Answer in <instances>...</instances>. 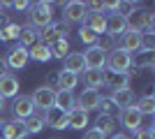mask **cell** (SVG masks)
I'll use <instances>...</instances> for the list:
<instances>
[{
	"label": "cell",
	"instance_id": "1f68e13d",
	"mask_svg": "<svg viewBox=\"0 0 155 139\" xmlns=\"http://www.w3.org/2000/svg\"><path fill=\"white\" fill-rule=\"evenodd\" d=\"M134 109L141 114V116H153V114H155V98H141V100H137Z\"/></svg>",
	"mask_w": 155,
	"mask_h": 139
},
{
	"label": "cell",
	"instance_id": "2e32d148",
	"mask_svg": "<svg viewBox=\"0 0 155 139\" xmlns=\"http://www.w3.org/2000/svg\"><path fill=\"white\" fill-rule=\"evenodd\" d=\"M19 79L14 77V74H5V77H0V98L2 100H9V98H16L19 95Z\"/></svg>",
	"mask_w": 155,
	"mask_h": 139
},
{
	"label": "cell",
	"instance_id": "30bf717a",
	"mask_svg": "<svg viewBox=\"0 0 155 139\" xmlns=\"http://www.w3.org/2000/svg\"><path fill=\"white\" fill-rule=\"evenodd\" d=\"M81 56H84L86 70H100V72H102L104 67H107V53L100 51L97 46H88Z\"/></svg>",
	"mask_w": 155,
	"mask_h": 139
},
{
	"label": "cell",
	"instance_id": "74e56055",
	"mask_svg": "<svg viewBox=\"0 0 155 139\" xmlns=\"http://www.w3.org/2000/svg\"><path fill=\"white\" fill-rule=\"evenodd\" d=\"M84 5H86V12H102V2L100 0H91V2H84Z\"/></svg>",
	"mask_w": 155,
	"mask_h": 139
},
{
	"label": "cell",
	"instance_id": "44dd1931",
	"mask_svg": "<svg viewBox=\"0 0 155 139\" xmlns=\"http://www.w3.org/2000/svg\"><path fill=\"white\" fill-rule=\"evenodd\" d=\"M116 125H118L116 116H109V114H100V116L95 118V130H97V132H102L104 137L116 134Z\"/></svg>",
	"mask_w": 155,
	"mask_h": 139
},
{
	"label": "cell",
	"instance_id": "f1b7e54d",
	"mask_svg": "<svg viewBox=\"0 0 155 139\" xmlns=\"http://www.w3.org/2000/svg\"><path fill=\"white\" fill-rule=\"evenodd\" d=\"M35 42H37V30H35V28H30V26H21L19 46H23V49H30Z\"/></svg>",
	"mask_w": 155,
	"mask_h": 139
},
{
	"label": "cell",
	"instance_id": "7c38bea8",
	"mask_svg": "<svg viewBox=\"0 0 155 139\" xmlns=\"http://www.w3.org/2000/svg\"><path fill=\"white\" fill-rule=\"evenodd\" d=\"M81 26L88 28V30H93L95 35H102L104 28H107V14H102V12H86Z\"/></svg>",
	"mask_w": 155,
	"mask_h": 139
},
{
	"label": "cell",
	"instance_id": "f6af8a7d",
	"mask_svg": "<svg viewBox=\"0 0 155 139\" xmlns=\"http://www.w3.org/2000/svg\"><path fill=\"white\" fill-rule=\"evenodd\" d=\"M0 9H2V2H0Z\"/></svg>",
	"mask_w": 155,
	"mask_h": 139
},
{
	"label": "cell",
	"instance_id": "cb8c5ba5",
	"mask_svg": "<svg viewBox=\"0 0 155 139\" xmlns=\"http://www.w3.org/2000/svg\"><path fill=\"white\" fill-rule=\"evenodd\" d=\"M28 58L37 60V63H46V60H51V51H49V46H46V44L35 42V44L28 49Z\"/></svg>",
	"mask_w": 155,
	"mask_h": 139
},
{
	"label": "cell",
	"instance_id": "4dcf8cb0",
	"mask_svg": "<svg viewBox=\"0 0 155 139\" xmlns=\"http://www.w3.org/2000/svg\"><path fill=\"white\" fill-rule=\"evenodd\" d=\"M93 46H97V49L104 51V53H107V51L111 53L114 49H116V37H111L109 33H102V35H97V37H95V44H93Z\"/></svg>",
	"mask_w": 155,
	"mask_h": 139
},
{
	"label": "cell",
	"instance_id": "6da1fadb",
	"mask_svg": "<svg viewBox=\"0 0 155 139\" xmlns=\"http://www.w3.org/2000/svg\"><path fill=\"white\" fill-rule=\"evenodd\" d=\"M125 21H127V30H132V33L143 35V33H153L155 30V14L146 7L134 9L130 16H125Z\"/></svg>",
	"mask_w": 155,
	"mask_h": 139
},
{
	"label": "cell",
	"instance_id": "4fadbf2b",
	"mask_svg": "<svg viewBox=\"0 0 155 139\" xmlns=\"http://www.w3.org/2000/svg\"><path fill=\"white\" fill-rule=\"evenodd\" d=\"M118 49H123V51H127L130 56L132 53H139V49H141V35L139 33H132V30H125L120 37H118Z\"/></svg>",
	"mask_w": 155,
	"mask_h": 139
},
{
	"label": "cell",
	"instance_id": "e0dca14e",
	"mask_svg": "<svg viewBox=\"0 0 155 139\" xmlns=\"http://www.w3.org/2000/svg\"><path fill=\"white\" fill-rule=\"evenodd\" d=\"M63 70H65V72H72V74H77V77H79V74L86 70L84 56H81L79 51H70V53H67V56L63 58Z\"/></svg>",
	"mask_w": 155,
	"mask_h": 139
},
{
	"label": "cell",
	"instance_id": "836d02e7",
	"mask_svg": "<svg viewBox=\"0 0 155 139\" xmlns=\"http://www.w3.org/2000/svg\"><path fill=\"white\" fill-rule=\"evenodd\" d=\"M97 109H100V114H109V116H114V111H118L116 104L111 102V98H100V104H97Z\"/></svg>",
	"mask_w": 155,
	"mask_h": 139
},
{
	"label": "cell",
	"instance_id": "e575fe53",
	"mask_svg": "<svg viewBox=\"0 0 155 139\" xmlns=\"http://www.w3.org/2000/svg\"><path fill=\"white\" fill-rule=\"evenodd\" d=\"M95 37H97V35L93 33V30H88V28L81 26V30H79V40L84 42L86 46H93V44H95Z\"/></svg>",
	"mask_w": 155,
	"mask_h": 139
},
{
	"label": "cell",
	"instance_id": "3957f363",
	"mask_svg": "<svg viewBox=\"0 0 155 139\" xmlns=\"http://www.w3.org/2000/svg\"><path fill=\"white\" fill-rule=\"evenodd\" d=\"M132 65H134V60H132V56H130L127 51H123V49H114V51L107 56V70H111V72H120V74H130V70H132Z\"/></svg>",
	"mask_w": 155,
	"mask_h": 139
},
{
	"label": "cell",
	"instance_id": "603a6c76",
	"mask_svg": "<svg viewBox=\"0 0 155 139\" xmlns=\"http://www.w3.org/2000/svg\"><path fill=\"white\" fill-rule=\"evenodd\" d=\"M23 125H26L28 134H39L42 130H44V111H35L32 116H28L26 121H23Z\"/></svg>",
	"mask_w": 155,
	"mask_h": 139
},
{
	"label": "cell",
	"instance_id": "d4e9b609",
	"mask_svg": "<svg viewBox=\"0 0 155 139\" xmlns=\"http://www.w3.org/2000/svg\"><path fill=\"white\" fill-rule=\"evenodd\" d=\"M81 79H84L88 91L102 88V72H100V70H84V72H81Z\"/></svg>",
	"mask_w": 155,
	"mask_h": 139
},
{
	"label": "cell",
	"instance_id": "ac0fdd59",
	"mask_svg": "<svg viewBox=\"0 0 155 139\" xmlns=\"http://www.w3.org/2000/svg\"><path fill=\"white\" fill-rule=\"evenodd\" d=\"M111 102L116 104V109H127V107H134V91L132 88H120V91H114L109 95Z\"/></svg>",
	"mask_w": 155,
	"mask_h": 139
},
{
	"label": "cell",
	"instance_id": "52a82bcc",
	"mask_svg": "<svg viewBox=\"0 0 155 139\" xmlns=\"http://www.w3.org/2000/svg\"><path fill=\"white\" fill-rule=\"evenodd\" d=\"M30 100H32V104H35L37 111H46V109L56 107V93L49 91L46 86H39L37 91L30 95Z\"/></svg>",
	"mask_w": 155,
	"mask_h": 139
},
{
	"label": "cell",
	"instance_id": "d6a6232c",
	"mask_svg": "<svg viewBox=\"0 0 155 139\" xmlns=\"http://www.w3.org/2000/svg\"><path fill=\"white\" fill-rule=\"evenodd\" d=\"M143 53H153L155 51V33H143L141 35V49Z\"/></svg>",
	"mask_w": 155,
	"mask_h": 139
},
{
	"label": "cell",
	"instance_id": "d6986e66",
	"mask_svg": "<svg viewBox=\"0 0 155 139\" xmlns=\"http://www.w3.org/2000/svg\"><path fill=\"white\" fill-rule=\"evenodd\" d=\"M2 134H5V139H26L30 137L26 130V125H23V121H7L5 125H2Z\"/></svg>",
	"mask_w": 155,
	"mask_h": 139
},
{
	"label": "cell",
	"instance_id": "60d3db41",
	"mask_svg": "<svg viewBox=\"0 0 155 139\" xmlns=\"http://www.w3.org/2000/svg\"><path fill=\"white\" fill-rule=\"evenodd\" d=\"M5 74H9V65H7L5 56H0V77H5Z\"/></svg>",
	"mask_w": 155,
	"mask_h": 139
},
{
	"label": "cell",
	"instance_id": "9a60e30c",
	"mask_svg": "<svg viewBox=\"0 0 155 139\" xmlns=\"http://www.w3.org/2000/svg\"><path fill=\"white\" fill-rule=\"evenodd\" d=\"M7 65H9V70H23V67L28 65V49H23V46H14L12 51L5 56Z\"/></svg>",
	"mask_w": 155,
	"mask_h": 139
},
{
	"label": "cell",
	"instance_id": "7a4b0ae2",
	"mask_svg": "<svg viewBox=\"0 0 155 139\" xmlns=\"http://www.w3.org/2000/svg\"><path fill=\"white\" fill-rule=\"evenodd\" d=\"M28 21H30V28H35V30L46 28L49 23H53V5L44 2V0L32 2L28 7Z\"/></svg>",
	"mask_w": 155,
	"mask_h": 139
},
{
	"label": "cell",
	"instance_id": "83f0119b",
	"mask_svg": "<svg viewBox=\"0 0 155 139\" xmlns=\"http://www.w3.org/2000/svg\"><path fill=\"white\" fill-rule=\"evenodd\" d=\"M49 51H51V58H58L63 60L67 53H70V40L63 37V40H56L53 44H49Z\"/></svg>",
	"mask_w": 155,
	"mask_h": 139
},
{
	"label": "cell",
	"instance_id": "484cf974",
	"mask_svg": "<svg viewBox=\"0 0 155 139\" xmlns=\"http://www.w3.org/2000/svg\"><path fill=\"white\" fill-rule=\"evenodd\" d=\"M19 33H21V23L9 21V23H5V26H0V42H14V40H19Z\"/></svg>",
	"mask_w": 155,
	"mask_h": 139
},
{
	"label": "cell",
	"instance_id": "d590c367",
	"mask_svg": "<svg viewBox=\"0 0 155 139\" xmlns=\"http://www.w3.org/2000/svg\"><path fill=\"white\" fill-rule=\"evenodd\" d=\"M44 86L49 88V91L58 93V91H60V84H58V72H49V74H46V81H44Z\"/></svg>",
	"mask_w": 155,
	"mask_h": 139
},
{
	"label": "cell",
	"instance_id": "8fae6325",
	"mask_svg": "<svg viewBox=\"0 0 155 139\" xmlns=\"http://www.w3.org/2000/svg\"><path fill=\"white\" fill-rule=\"evenodd\" d=\"M100 98H102V93H100V91H88V88H86V91H81L79 98H74V107L88 114V111H93V109H97Z\"/></svg>",
	"mask_w": 155,
	"mask_h": 139
},
{
	"label": "cell",
	"instance_id": "b9f144b4",
	"mask_svg": "<svg viewBox=\"0 0 155 139\" xmlns=\"http://www.w3.org/2000/svg\"><path fill=\"white\" fill-rule=\"evenodd\" d=\"M153 93H155V86H153V84H148L146 91H143V98H153Z\"/></svg>",
	"mask_w": 155,
	"mask_h": 139
},
{
	"label": "cell",
	"instance_id": "7bdbcfd3",
	"mask_svg": "<svg viewBox=\"0 0 155 139\" xmlns=\"http://www.w3.org/2000/svg\"><path fill=\"white\" fill-rule=\"evenodd\" d=\"M109 139H132V137H127V134H123V132H116V134H111Z\"/></svg>",
	"mask_w": 155,
	"mask_h": 139
},
{
	"label": "cell",
	"instance_id": "7402d4cb",
	"mask_svg": "<svg viewBox=\"0 0 155 139\" xmlns=\"http://www.w3.org/2000/svg\"><path fill=\"white\" fill-rule=\"evenodd\" d=\"M86 125H88V114L81 111V109H72V111H67V127H72V130H86Z\"/></svg>",
	"mask_w": 155,
	"mask_h": 139
},
{
	"label": "cell",
	"instance_id": "ffe728a7",
	"mask_svg": "<svg viewBox=\"0 0 155 139\" xmlns=\"http://www.w3.org/2000/svg\"><path fill=\"white\" fill-rule=\"evenodd\" d=\"M125 30H127L125 16H120V14H109V16H107V28H104V33H109L111 37H120Z\"/></svg>",
	"mask_w": 155,
	"mask_h": 139
},
{
	"label": "cell",
	"instance_id": "9c48e42d",
	"mask_svg": "<svg viewBox=\"0 0 155 139\" xmlns=\"http://www.w3.org/2000/svg\"><path fill=\"white\" fill-rule=\"evenodd\" d=\"M130 74H120V72H111V70H102V86L111 88L114 91H120V88H130Z\"/></svg>",
	"mask_w": 155,
	"mask_h": 139
},
{
	"label": "cell",
	"instance_id": "5bb4252c",
	"mask_svg": "<svg viewBox=\"0 0 155 139\" xmlns=\"http://www.w3.org/2000/svg\"><path fill=\"white\" fill-rule=\"evenodd\" d=\"M44 125L53 127V130H65L67 127V114L60 111L58 107H51L44 111Z\"/></svg>",
	"mask_w": 155,
	"mask_h": 139
},
{
	"label": "cell",
	"instance_id": "f546056e",
	"mask_svg": "<svg viewBox=\"0 0 155 139\" xmlns=\"http://www.w3.org/2000/svg\"><path fill=\"white\" fill-rule=\"evenodd\" d=\"M58 84H60V91H74L79 84V77L72 72H65V70H58Z\"/></svg>",
	"mask_w": 155,
	"mask_h": 139
},
{
	"label": "cell",
	"instance_id": "8d00e7d4",
	"mask_svg": "<svg viewBox=\"0 0 155 139\" xmlns=\"http://www.w3.org/2000/svg\"><path fill=\"white\" fill-rule=\"evenodd\" d=\"M134 139H155V130L153 127H141L139 132H134Z\"/></svg>",
	"mask_w": 155,
	"mask_h": 139
},
{
	"label": "cell",
	"instance_id": "f35d334b",
	"mask_svg": "<svg viewBox=\"0 0 155 139\" xmlns=\"http://www.w3.org/2000/svg\"><path fill=\"white\" fill-rule=\"evenodd\" d=\"M9 7H12V9H16V12H23V9H28V7H30V2H28V0H14V2H9Z\"/></svg>",
	"mask_w": 155,
	"mask_h": 139
},
{
	"label": "cell",
	"instance_id": "ba28073f",
	"mask_svg": "<svg viewBox=\"0 0 155 139\" xmlns=\"http://www.w3.org/2000/svg\"><path fill=\"white\" fill-rule=\"evenodd\" d=\"M35 111H37V109H35V104H32L30 95H16V98H14L12 114H14L16 121H26L28 116H32Z\"/></svg>",
	"mask_w": 155,
	"mask_h": 139
},
{
	"label": "cell",
	"instance_id": "ee69618b",
	"mask_svg": "<svg viewBox=\"0 0 155 139\" xmlns=\"http://www.w3.org/2000/svg\"><path fill=\"white\" fill-rule=\"evenodd\" d=\"M2 111H5V100L0 98V114H2Z\"/></svg>",
	"mask_w": 155,
	"mask_h": 139
},
{
	"label": "cell",
	"instance_id": "5b68a950",
	"mask_svg": "<svg viewBox=\"0 0 155 139\" xmlns=\"http://www.w3.org/2000/svg\"><path fill=\"white\" fill-rule=\"evenodd\" d=\"M86 16V5L81 0H70L63 5V21L65 26H72V23H84Z\"/></svg>",
	"mask_w": 155,
	"mask_h": 139
},
{
	"label": "cell",
	"instance_id": "8992f818",
	"mask_svg": "<svg viewBox=\"0 0 155 139\" xmlns=\"http://www.w3.org/2000/svg\"><path fill=\"white\" fill-rule=\"evenodd\" d=\"M118 121H120V125L130 132H139L143 127V116L137 111L134 107H127V109H120L118 111Z\"/></svg>",
	"mask_w": 155,
	"mask_h": 139
},
{
	"label": "cell",
	"instance_id": "ab89813d",
	"mask_svg": "<svg viewBox=\"0 0 155 139\" xmlns=\"http://www.w3.org/2000/svg\"><path fill=\"white\" fill-rule=\"evenodd\" d=\"M84 139H107L104 137L102 132H97L95 127H93V130H86V134H84Z\"/></svg>",
	"mask_w": 155,
	"mask_h": 139
},
{
	"label": "cell",
	"instance_id": "4316f807",
	"mask_svg": "<svg viewBox=\"0 0 155 139\" xmlns=\"http://www.w3.org/2000/svg\"><path fill=\"white\" fill-rule=\"evenodd\" d=\"M56 107H58L60 111H72L74 109V93L70 91H58L56 93Z\"/></svg>",
	"mask_w": 155,
	"mask_h": 139
},
{
	"label": "cell",
	"instance_id": "277c9868",
	"mask_svg": "<svg viewBox=\"0 0 155 139\" xmlns=\"http://www.w3.org/2000/svg\"><path fill=\"white\" fill-rule=\"evenodd\" d=\"M63 37H67V26H65L63 21L60 23H49L46 28H42V30H37V42H42V44H53L56 40H63Z\"/></svg>",
	"mask_w": 155,
	"mask_h": 139
}]
</instances>
